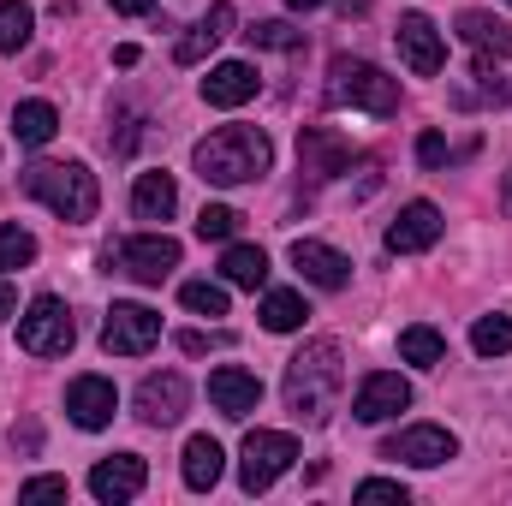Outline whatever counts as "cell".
<instances>
[{"label": "cell", "mask_w": 512, "mask_h": 506, "mask_svg": "<svg viewBox=\"0 0 512 506\" xmlns=\"http://www.w3.org/2000/svg\"><path fill=\"white\" fill-rule=\"evenodd\" d=\"M292 268H298L310 286H322V292H340V286L352 280V262L334 251V245H322V239H298V245H292Z\"/></svg>", "instance_id": "d6986e66"}, {"label": "cell", "mask_w": 512, "mask_h": 506, "mask_svg": "<svg viewBox=\"0 0 512 506\" xmlns=\"http://www.w3.org/2000/svg\"><path fill=\"white\" fill-rule=\"evenodd\" d=\"M179 471H185V489L209 495V489L221 483V471H227V453H221V441H215V435H191V441H185V459H179Z\"/></svg>", "instance_id": "7402d4cb"}, {"label": "cell", "mask_w": 512, "mask_h": 506, "mask_svg": "<svg viewBox=\"0 0 512 506\" xmlns=\"http://www.w3.org/2000/svg\"><path fill=\"white\" fill-rule=\"evenodd\" d=\"M221 280L227 286H262L268 280V256H262V245H227V256H221Z\"/></svg>", "instance_id": "d4e9b609"}, {"label": "cell", "mask_w": 512, "mask_h": 506, "mask_svg": "<svg viewBox=\"0 0 512 506\" xmlns=\"http://www.w3.org/2000/svg\"><path fill=\"white\" fill-rule=\"evenodd\" d=\"M108 268L131 274L137 286H161V280L179 268V239H167V233H137V239H120V245L108 251Z\"/></svg>", "instance_id": "ba28073f"}, {"label": "cell", "mask_w": 512, "mask_h": 506, "mask_svg": "<svg viewBox=\"0 0 512 506\" xmlns=\"http://www.w3.org/2000/svg\"><path fill=\"white\" fill-rule=\"evenodd\" d=\"M114 411H120V393H114L108 376H78L66 387V417H72L78 429H108Z\"/></svg>", "instance_id": "5bb4252c"}, {"label": "cell", "mask_w": 512, "mask_h": 506, "mask_svg": "<svg viewBox=\"0 0 512 506\" xmlns=\"http://www.w3.org/2000/svg\"><path fill=\"white\" fill-rule=\"evenodd\" d=\"M340 12L352 18V12H370V0H340Z\"/></svg>", "instance_id": "60d3db41"}, {"label": "cell", "mask_w": 512, "mask_h": 506, "mask_svg": "<svg viewBox=\"0 0 512 506\" xmlns=\"http://www.w3.org/2000/svg\"><path fill=\"white\" fill-rule=\"evenodd\" d=\"M227 30H233V0H215V6H209V18H203V24H191V30L179 36L173 60H179V66H197V60H209V54H215V42H221Z\"/></svg>", "instance_id": "44dd1931"}, {"label": "cell", "mask_w": 512, "mask_h": 506, "mask_svg": "<svg viewBox=\"0 0 512 506\" xmlns=\"http://www.w3.org/2000/svg\"><path fill=\"white\" fill-rule=\"evenodd\" d=\"M155 340H161V316L149 304H114L108 322H102V346L114 358H143Z\"/></svg>", "instance_id": "9c48e42d"}, {"label": "cell", "mask_w": 512, "mask_h": 506, "mask_svg": "<svg viewBox=\"0 0 512 506\" xmlns=\"http://www.w3.org/2000/svg\"><path fill=\"white\" fill-rule=\"evenodd\" d=\"M405 405H411V381L393 376V370H376V376H364V387H358L352 417H358V423H387V417H399Z\"/></svg>", "instance_id": "9a60e30c"}, {"label": "cell", "mask_w": 512, "mask_h": 506, "mask_svg": "<svg viewBox=\"0 0 512 506\" xmlns=\"http://www.w3.org/2000/svg\"><path fill=\"white\" fill-rule=\"evenodd\" d=\"M399 358H405V364H417V370H435V364L447 358V340H441L429 322H417V328H405V334H399Z\"/></svg>", "instance_id": "484cf974"}, {"label": "cell", "mask_w": 512, "mask_h": 506, "mask_svg": "<svg viewBox=\"0 0 512 506\" xmlns=\"http://www.w3.org/2000/svg\"><path fill=\"white\" fill-rule=\"evenodd\" d=\"M54 131H60L54 102H18V108H12V137H18L24 149H42Z\"/></svg>", "instance_id": "cb8c5ba5"}, {"label": "cell", "mask_w": 512, "mask_h": 506, "mask_svg": "<svg viewBox=\"0 0 512 506\" xmlns=\"http://www.w3.org/2000/svg\"><path fill=\"white\" fill-rule=\"evenodd\" d=\"M173 209H179L173 173H137V185H131V215H137V221H167Z\"/></svg>", "instance_id": "603a6c76"}, {"label": "cell", "mask_w": 512, "mask_h": 506, "mask_svg": "<svg viewBox=\"0 0 512 506\" xmlns=\"http://www.w3.org/2000/svg\"><path fill=\"white\" fill-rule=\"evenodd\" d=\"M393 36H399V60H405L417 78H435V72L447 66V42H441V30L429 24V12H405Z\"/></svg>", "instance_id": "8fae6325"}, {"label": "cell", "mask_w": 512, "mask_h": 506, "mask_svg": "<svg viewBox=\"0 0 512 506\" xmlns=\"http://www.w3.org/2000/svg\"><path fill=\"white\" fill-rule=\"evenodd\" d=\"M185 405H191V387H185V376H179V370L137 381V417H143L149 429L179 423V417H185Z\"/></svg>", "instance_id": "7c38bea8"}, {"label": "cell", "mask_w": 512, "mask_h": 506, "mask_svg": "<svg viewBox=\"0 0 512 506\" xmlns=\"http://www.w3.org/2000/svg\"><path fill=\"white\" fill-rule=\"evenodd\" d=\"M459 36L471 48V78L477 102H512V30L489 12H459Z\"/></svg>", "instance_id": "3957f363"}, {"label": "cell", "mask_w": 512, "mask_h": 506, "mask_svg": "<svg viewBox=\"0 0 512 506\" xmlns=\"http://www.w3.org/2000/svg\"><path fill=\"white\" fill-rule=\"evenodd\" d=\"M340 387H346V352H340V340H310L286 364V387L280 393H286V411L298 423H322L334 411Z\"/></svg>", "instance_id": "6da1fadb"}, {"label": "cell", "mask_w": 512, "mask_h": 506, "mask_svg": "<svg viewBox=\"0 0 512 506\" xmlns=\"http://www.w3.org/2000/svg\"><path fill=\"white\" fill-rule=\"evenodd\" d=\"M36 262V239L24 227H0V274L6 268H30Z\"/></svg>", "instance_id": "1f68e13d"}, {"label": "cell", "mask_w": 512, "mask_h": 506, "mask_svg": "<svg viewBox=\"0 0 512 506\" xmlns=\"http://www.w3.org/2000/svg\"><path fill=\"white\" fill-rule=\"evenodd\" d=\"M24 191L42 209H54L60 221H96V209H102V185L84 161H36V167H24Z\"/></svg>", "instance_id": "277c9868"}, {"label": "cell", "mask_w": 512, "mask_h": 506, "mask_svg": "<svg viewBox=\"0 0 512 506\" xmlns=\"http://www.w3.org/2000/svg\"><path fill=\"white\" fill-rule=\"evenodd\" d=\"M191 161H197L203 185H251V179L268 173L274 143H268V131H256V126H221L191 149Z\"/></svg>", "instance_id": "7a4b0ae2"}, {"label": "cell", "mask_w": 512, "mask_h": 506, "mask_svg": "<svg viewBox=\"0 0 512 506\" xmlns=\"http://www.w3.org/2000/svg\"><path fill=\"white\" fill-rule=\"evenodd\" d=\"M256 90H262V78H256V66H245V60H221L203 78V102L209 108H245Z\"/></svg>", "instance_id": "ffe728a7"}, {"label": "cell", "mask_w": 512, "mask_h": 506, "mask_svg": "<svg viewBox=\"0 0 512 506\" xmlns=\"http://www.w3.org/2000/svg\"><path fill=\"white\" fill-rule=\"evenodd\" d=\"M435 239H441V209H435V203H423V197H417V203H405V209H399V221L387 227V251H393V256H417V251H429Z\"/></svg>", "instance_id": "2e32d148"}, {"label": "cell", "mask_w": 512, "mask_h": 506, "mask_svg": "<svg viewBox=\"0 0 512 506\" xmlns=\"http://www.w3.org/2000/svg\"><path fill=\"white\" fill-rule=\"evenodd\" d=\"M108 6H114V12H126V18H143L155 0H108Z\"/></svg>", "instance_id": "74e56055"}, {"label": "cell", "mask_w": 512, "mask_h": 506, "mask_svg": "<svg viewBox=\"0 0 512 506\" xmlns=\"http://www.w3.org/2000/svg\"><path fill=\"white\" fill-rule=\"evenodd\" d=\"M209 405L221 411V417H251L256 405H262V381L251 370H239V364H221L215 376H209Z\"/></svg>", "instance_id": "ac0fdd59"}, {"label": "cell", "mask_w": 512, "mask_h": 506, "mask_svg": "<svg viewBox=\"0 0 512 506\" xmlns=\"http://www.w3.org/2000/svg\"><path fill=\"white\" fill-rule=\"evenodd\" d=\"M292 459H298V441H292L286 429H251V435H245V453H239V483H245V495L274 489V483L292 471Z\"/></svg>", "instance_id": "52a82bcc"}, {"label": "cell", "mask_w": 512, "mask_h": 506, "mask_svg": "<svg viewBox=\"0 0 512 506\" xmlns=\"http://www.w3.org/2000/svg\"><path fill=\"white\" fill-rule=\"evenodd\" d=\"M72 340H78L72 310H66L54 292L30 298V310L18 316V346H24L30 358H66V352H72Z\"/></svg>", "instance_id": "8992f818"}, {"label": "cell", "mask_w": 512, "mask_h": 506, "mask_svg": "<svg viewBox=\"0 0 512 506\" xmlns=\"http://www.w3.org/2000/svg\"><path fill=\"white\" fill-rule=\"evenodd\" d=\"M30 24H36V12L24 0H0V54H18L30 42Z\"/></svg>", "instance_id": "83f0119b"}, {"label": "cell", "mask_w": 512, "mask_h": 506, "mask_svg": "<svg viewBox=\"0 0 512 506\" xmlns=\"http://www.w3.org/2000/svg\"><path fill=\"white\" fill-rule=\"evenodd\" d=\"M328 102L334 108H364V114H399V78H387L382 66H370V60H334L328 66Z\"/></svg>", "instance_id": "5b68a950"}, {"label": "cell", "mask_w": 512, "mask_h": 506, "mask_svg": "<svg viewBox=\"0 0 512 506\" xmlns=\"http://www.w3.org/2000/svg\"><path fill=\"white\" fill-rule=\"evenodd\" d=\"M358 501L364 506H376V501L405 506V483H393V477H364V483H358Z\"/></svg>", "instance_id": "836d02e7"}, {"label": "cell", "mask_w": 512, "mask_h": 506, "mask_svg": "<svg viewBox=\"0 0 512 506\" xmlns=\"http://www.w3.org/2000/svg\"><path fill=\"white\" fill-rule=\"evenodd\" d=\"M459 453V441H453V429H441V423H411V429H399L393 441H382V459H405V465H417V471H435V465H447Z\"/></svg>", "instance_id": "30bf717a"}, {"label": "cell", "mask_w": 512, "mask_h": 506, "mask_svg": "<svg viewBox=\"0 0 512 506\" xmlns=\"http://www.w3.org/2000/svg\"><path fill=\"white\" fill-rule=\"evenodd\" d=\"M239 221H245L239 209H227V203H203V215H197V239H203V245H209V239L227 245V239L239 233Z\"/></svg>", "instance_id": "4dcf8cb0"}, {"label": "cell", "mask_w": 512, "mask_h": 506, "mask_svg": "<svg viewBox=\"0 0 512 506\" xmlns=\"http://www.w3.org/2000/svg\"><path fill=\"white\" fill-rule=\"evenodd\" d=\"M18 501H66V477H30L18 489Z\"/></svg>", "instance_id": "e575fe53"}, {"label": "cell", "mask_w": 512, "mask_h": 506, "mask_svg": "<svg viewBox=\"0 0 512 506\" xmlns=\"http://www.w3.org/2000/svg\"><path fill=\"white\" fill-rule=\"evenodd\" d=\"M304 316H310V310H304L298 292H268V298H262V328H268V334H292V328H304Z\"/></svg>", "instance_id": "4316f807"}, {"label": "cell", "mask_w": 512, "mask_h": 506, "mask_svg": "<svg viewBox=\"0 0 512 506\" xmlns=\"http://www.w3.org/2000/svg\"><path fill=\"white\" fill-rule=\"evenodd\" d=\"M471 346H477V358H507L512 352V316H483L471 328Z\"/></svg>", "instance_id": "f546056e"}, {"label": "cell", "mask_w": 512, "mask_h": 506, "mask_svg": "<svg viewBox=\"0 0 512 506\" xmlns=\"http://www.w3.org/2000/svg\"><path fill=\"white\" fill-rule=\"evenodd\" d=\"M286 6H292V12H310V6H322V0H286Z\"/></svg>", "instance_id": "b9f144b4"}, {"label": "cell", "mask_w": 512, "mask_h": 506, "mask_svg": "<svg viewBox=\"0 0 512 506\" xmlns=\"http://www.w3.org/2000/svg\"><path fill=\"white\" fill-rule=\"evenodd\" d=\"M6 316H18V292H12V286L0 280V322H6Z\"/></svg>", "instance_id": "f35d334b"}, {"label": "cell", "mask_w": 512, "mask_h": 506, "mask_svg": "<svg viewBox=\"0 0 512 506\" xmlns=\"http://www.w3.org/2000/svg\"><path fill=\"white\" fill-rule=\"evenodd\" d=\"M179 304H185L191 316H227V286H215V280H185V286H179Z\"/></svg>", "instance_id": "f1b7e54d"}, {"label": "cell", "mask_w": 512, "mask_h": 506, "mask_svg": "<svg viewBox=\"0 0 512 506\" xmlns=\"http://www.w3.org/2000/svg\"><path fill=\"white\" fill-rule=\"evenodd\" d=\"M209 346H221V334H215V340H209V334H197V328H191V334H179V352H191V358H203Z\"/></svg>", "instance_id": "8d00e7d4"}, {"label": "cell", "mask_w": 512, "mask_h": 506, "mask_svg": "<svg viewBox=\"0 0 512 506\" xmlns=\"http://www.w3.org/2000/svg\"><path fill=\"white\" fill-rule=\"evenodd\" d=\"M501 209L512 215V167H507V179H501Z\"/></svg>", "instance_id": "ab89813d"}, {"label": "cell", "mask_w": 512, "mask_h": 506, "mask_svg": "<svg viewBox=\"0 0 512 506\" xmlns=\"http://www.w3.org/2000/svg\"><path fill=\"white\" fill-rule=\"evenodd\" d=\"M417 161H423V167H441V161H447V137H441V131H423V137H417Z\"/></svg>", "instance_id": "d590c367"}, {"label": "cell", "mask_w": 512, "mask_h": 506, "mask_svg": "<svg viewBox=\"0 0 512 506\" xmlns=\"http://www.w3.org/2000/svg\"><path fill=\"white\" fill-rule=\"evenodd\" d=\"M245 36H251L256 48H280V54H298V48H304V30H292V24H280V18H274V24H256Z\"/></svg>", "instance_id": "d6a6232c"}, {"label": "cell", "mask_w": 512, "mask_h": 506, "mask_svg": "<svg viewBox=\"0 0 512 506\" xmlns=\"http://www.w3.org/2000/svg\"><path fill=\"white\" fill-rule=\"evenodd\" d=\"M298 167L322 185V179H334V173L352 167V143H346L334 126H304L298 131Z\"/></svg>", "instance_id": "4fadbf2b"}, {"label": "cell", "mask_w": 512, "mask_h": 506, "mask_svg": "<svg viewBox=\"0 0 512 506\" xmlns=\"http://www.w3.org/2000/svg\"><path fill=\"white\" fill-rule=\"evenodd\" d=\"M143 483H149V465L137 453L96 459V471H90V495L96 501H131V495H143Z\"/></svg>", "instance_id": "e0dca14e"}, {"label": "cell", "mask_w": 512, "mask_h": 506, "mask_svg": "<svg viewBox=\"0 0 512 506\" xmlns=\"http://www.w3.org/2000/svg\"><path fill=\"white\" fill-rule=\"evenodd\" d=\"M507 6H512V0H507Z\"/></svg>", "instance_id": "7bdbcfd3"}]
</instances>
